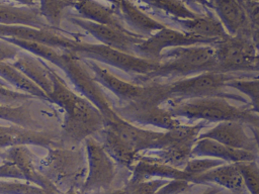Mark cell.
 <instances>
[{"label":"cell","instance_id":"f907efd6","mask_svg":"<svg viewBox=\"0 0 259 194\" xmlns=\"http://www.w3.org/2000/svg\"><path fill=\"white\" fill-rule=\"evenodd\" d=\"M107 1H109V2H110L111 4H113V5H116L119 0H107Z\"/></svg>","mask_w":259,"mask_h":194},{"label":"cell","instance_id":"30bf717a","mask_svg":"<svg viewBox=\"0 0 259 194\" xmlns=\"http://www.w3.org/2000/svg\"><path fill=\"white\" fill-rule=\"evenodd\" d=\"M87 157V176L80 189L83 194L112 188L117 176V164L105 152L101 142L90 136L83 142Z\"/></svg>","mask_w":259,"mask_h":194},{"label":"cell","instance_id":"e0dca14e","mask_svg":"<svg viewBox=\"0 0 259 194\" xmlns=\"http://www.w3.org/2000/svg\"><path fill=\"white\" fill-rule=\"evenodd\" d=\"M198 137H207L226 146L258 153L254 136L248 134L245 124L240 121H222L210 129L201 132Z\"/></svg>","mask_w":259,"mask_h":194},{"label":"cell","instance_id":"d6986e66","mask_svg":"<svg viewBox=\"0 0 259 194\" xmlns=\"http://www.w3.org/2000/svg\"><path fill=\"white\" fill-rule=\"evenodd\" d=\"M210 6L217 11L220 21L230 35L251 38L250 22L239 0H211Z\"/></svg>","mask_w":259,"mask_h":194},{"label":"cell","instance_id":"8d00e7d4","mask_svg":"<svg viewBox=\"0 0 259 194\" xmlns=\"http://www.w3.org/2000/svg\"><path fill=\"white\" fill-rule=\"evenodd\" d=\"M169 182L168 179H150L139 182L127 181L123 186L124 194H156L157 191Z\"/></svg>","mask_w":259,"mask_h":194},{"label":"cell","instance_id":"74e56055","mask_svg":"<svg viewBox=\"0 0 259 194\" xmlns=\"http://www.w3.org/2000/svg\"><path fill=\"white\" fill-rule=\"evenodd\" d=\"M226 164L225 161L209 157H192L183 170L190 176H197Z\"/></svg>","mask_w":259,"mask_h":194},{"label":"cell","instance_id":"4316f807","mask_svg":"<svg viewBox=\"0 0 259 194\" xmlns=\"http://www.w3.org/2000/svg\"><path fill=\"white\" fill-rule=\"evenodd\" d=\"M192 183H215L236 194L244 193L246 189L242 175L235 163H226L206 173L192 176Z\"/></svg>","mask_w":259,"mask_h":194},{"label":"cell","instance_id":"7a4b0ae2","mask_svg":"<svg viewBox=\"0 0 259 194\" xmlns=\"http://www.w3.org/2000/svg\"><path fill=\"white\" fill-rule=\"evenodd\" d=\"M209 71H218L213 44L181 46L163 52L159 67L152 74L133 78V81L146 85L160 79H181Z\"/></svg>","mask_w":259,"mask_h":194},{"label":"cell","instance_id":"ee69618b","mask_svg":"<svg viewBox=\"0 0 259 194\" xmlns=\"http://www.w3.org/2000/svg\"><path fill=\"white\" fill-rule=\"evenodd\" d=\"M11 1H15L25 6H37L38 4V0H11Z\"/></svg>","mask_w":259,"mask_h":194},{"label":"cell","instance_id":"7bdbcfd3","mask_svg":"<svg viewBox=\"0 0 259 194\" xmlns=\"http://www.w3.org/2000/svg\"><path fill=\"white\" fill-rule=\"evenodd\" d=\"M88 194H124L123 192V186L119 188H110V189H105V190H97L90 192Z\"/></svg>","mask_w":259,"mask_h":194},{"label":"cell","instance_id":"60d3db41","mask_svg":"<svg viewBox=\"0 0 259 194\" xmlns=\"http://www.w3.org/2000/svg\"><path fill=\"white\" fill-rule=\"evenodd\" d=\"M0 178L25 181V178L17 165L10 161H4L3 164L0 165Z\"/></svg>","mask_w":259,"mask_h":194},{"label":"cell","instance_id":"b9f144b4","mask_svg":"<svg viewBox=\"0 0 259 194\" xmlns=\"http://www.w3.org/2000/svg\"><path fill=\"white\" fill-rule=\"evenodd\" d=\"M21 52V48L6 38H0V62L14 60Z\"/></svg>","mask_w":259,"mask_h":194},{"label":"cell","instance_id":"8fae6325","mask_svg":"<svg viewBox=\"0 0 259 194\" xmlns=\"http://www.w3.org/2000/svg\"><path fill=\"white\" fill-rule=\"evenodd\" d=\"M218 40L191 35L165 26L138 43L135 47V54L144 59L160 61L161 55L167 50L199 44H214Z\"/></svg>","mask_w":259,"mask_h":194},{"label":"cell","instance_id":"d6a6232c","mask_svg":"<svg viewBox=\"0 0 259 194\" xmlns=\"http://www.w3.org/2000/svg\"><path fill=\"white\" fill-rule=\"evenodd\" d=\"M227 87L234 88L247 96L250 100L251 109L259 114V78L244 79L238 77L229 81Z\"/></svg>","mask_w":259,"mask_h":194},{"label":"cell","instance_id":"681fc988","mask_svg":"<svg viewBox=\"0 0 259 194\" xmlns=\"http://www.w3.org/2000/svg\"><path fill=\"white\" fill-rule=\"evenodd\" d=\"M0 85H4V86H7V87H12V86H10L5 80H3L1 77H0ZM13 88V87H12Z\"/></svg>","mask_w":259,"mask_h":194},{"label":"cell","instance_id":"7402d4cb","mask_svg":"<svg viewBox=\"0 0 259 194\" xmlns=\"http://www.w3.org/2000/svg\"><path fill=\"white\" fill-rule=\"evenodd\" d=\"M98 134L101 135V140L99 141L105 152L117 164V166L132 171L141 154L109 126H104Z\"/></svg>","mask_w":259,"mask_h":194},{"label":"cell","instance_id":"9a60e30c","mask_svg":"<svg viewBox=\"0 0 259 194\" xmlns=\"http://www.w3.org/2000/svg\"><path fill=\"white\" fill-rule=\"evenodd\" d=\"M0 159L3 161H10L17 165L22 172L25 181L38 185L50 194H62L55 184L38 170L37 164L39 158L35 156L27 146H14L0 149Z\"/></svg>","mask_w":259,"mask_h":194},{"label":"cell","instance_id":"484cf974","mask_svg":"<svg viewBox=\"0 0 259 194\" xmlns=\"http://www.w3.org/2000/svg\"><path fill=\"white\" fill-rule=\"evenodd\" d=\"M0 24L52 28L42 17L38 6H14L7 2L0 3Z\"/></svg>","mask_w":259,"mask_h":194},{"label":"cell","instance_id":"5b68a950","mask_svg":"<svg viewBox=\"0 0 259 194\" xmlns=\"http://www.w3.org/2000/svg\"><path fill=\"white\" fill-rule=\"evenodd\" d=\"M59 68L66 74L75 89L100 110L105 122H115L120 119L114 110L115 104L105 93L83 58L71 50L62 51Z\"/></svg>","mask_w":259,"mask_h":194},{"label":"cell","instance_id":"ab89813d","mask_svg":"<svg viewBox=\"0 0 259 194\" xmlns=\"http://www.w3.org/2000/svg\"><path fill=\"white\" fill-rule=\"evenodd\" d=\"M192 183L183 179H172L161 187L156 194H182L191 188Z\"/></svg>","mask_w":259,"mask_h":194},{"label":"cell","instance_id":"c3c4849f","mask_svg":"<svg viewBox=\"0 0 259 194\" xmlns=\"http://www.w3.org/2000/svg\"><path fill=\"white\" fill-rule=\"evenodd\" d=\"M254 72H258V74H259V55H257V57H256V60H255Z\"/></svg>","mask_w":259,"mask_h":194},{"label":"cell","instance_id":"bcb514c9","mask_svg":"<svg viewBox=\"0 0 259 194\" xmlns=\"http://www.w3.org/2000/svg\"><path fill=\"white\" fill-rule=\"evenodd\" d=\"M220 192V188H217V187H210V188H207L204 192H202L201 194H218Z\"/></svg>","mask_w":259,"mask_h":194},{"label":"cell","instance_id":"9c48e42d","mask_svg":"<svg viewBox=\"0 0 259 194\" xmlns=\"http://www.w3.org/2000/svg\"><path fill=\"white\" fill-rule=\"evenodd\" d=\"M213 46L215 48L218 71L230 74L254 72L257 53L251 38L228 34L220 38Z\"/></svg>","mask_w":259,"mask_h":194},{"label":"cell","instance_id":"4fadbf2b","mask_svg":"<svg viewBox=\"0 0 259 194\" xmlns=\"http://www.w3.org/2000/svg\"><path fill=\"white\" fill-rule=\"evenodd\" d=\"M68 20H70L73 24L81 27L83 30L87 31L93 37L98 39L101 44L133 55H136V45L147 38L133 31H122L112 26L99 24L79 16L70 17Z\"/></svg>","mask_w":259,"mask_h":194},{"label":"cell","instance_id":"ffe728a7","mask_svg":"<svg viewBox=\"0 0 259 194\" xmlns=\"http://www.w3.org/2000/svg\"><path fill=\"white\" fill-rule=\"evenodd\" d=\"M38 100L37 98H33L18 106L0 104V119L34 130L61 127L44 120L42 113H38L40 111L35 108Z\"/></svg>","mask_w":259,"mask_h":194},{"label":"cell","instance_id":"5bb4252c","mask_svg":"<svg viewBox=\"0 0 259 194\" xmlns=\"http://www.w3.org/2000/svg\"><path fill=\"white\" fill-rule=\"evenodd\" d=\"M14 146H38L47 150L61 147V127L34 130L16 124L0 125V149Z\"/></svg>","mask_w":259,"mask_h":194},{"label":"cell","instance_id":"83f0119b","mask_svg":"<svg viewBox=\"0 0 259 194\" xmlns=\"http://www.w3.org/2000/svg\"><path fill=\"white\" fill-rule=\"evenodd\" d=\"M175 20L184 32L191 35L208 39H220L228 35L220 19L212 15H197L190 18L175 17Z\"/></svg>","mask_w":259,"mask_h":194},{"label":"cell","instance_id":"8992f818","mask_svg":"<svg viewBox=\"0 0 259 194\" xmlns=\"http://www.w3.org/2000/svg\"><path fill=\"white\" fill-rule=\"evenodd\" d=\"M84 61L96 80L103 88L110 91L120 103L162 105L168 100L165 86L162 82H154L146 85L138 84L134 81H126L119 78L98 62L88 59H84Z\"/></svg>","mask_w":259,"mask_h":194},{"label":"cell","instance_id":"603a6c76","mask_svg":"<svg viewBox=\"0 0 259 194\" xmlns=\"http://www.w3.org/2000/svg\"><path fill=\"white\" fill-rule=\"evenodd\" d=\"M74 8L84 19L112 26L122 31H131L123 22L115 5L106 6L97 0H76Z\"/></svg>","mask_w":259,"mask_h":194},{"label":"cell","instance_id":"1f68e13d","mask_svg":"<svg viewBox=\"0 0 259 194\" xmlns=\"http://www.w3.org/2000/svg\"><path fill=\"white\" fill-rule=\"evenodd\" d=\"M9 40L10 42L14 43L18 47H20L23 51H26L45 61L50 62L52 65H55L59 68L62 60V51L54 48L52 46H49L47 44L35 42V41H29V40H23V39H17V38H10V37H3Z\"/></svg>","mask_w":259,"mask_h":194},{"label":"cell","instance_id":"d4e9b609","mask_svg":"<svg viewBox=\"0 0 259 194\" xmlns=\"http://www.w3.org/2000/svg\"><path fill=\"white\" fill-rule=\"evenodd\" d=\"M115 6L126 27L137 34L149 37L165 27L164 24L149 16L131 0H119Z\"/></svg>","mask_w":259,"mask_h":194},{"label":"cell","instance_id":"52a82bcc","mask_svg":"<svg viewBox=\"0 0 259 194\" xmlns=\"http://www.w3.org/2000/svg\"><path fill=\"white\" fill-rule=\"evenodd\" d=\"M238 77L240 76H236L235 74L209 71L173 80L172 82L164 83V86L168 100H185L199 97L220 96L246 103V100L243 97L224 92L227 83Z\"/></svg>","mask_w":259,"mask_h":194},{"label":"cell","instance_id":"ba28073f","mask_svg":"<svg viewBox=\"0 0 259 194\" xmlns=\"http://www.w3.org/2000/svg\"><path fill=\"white\" fill-rule=\"evenodd\" d=\"M83 59L92 60L100 64L114 67L131 76L145 77L152 74L160 64V61H152L128 54L101 43H89L79 40L71 50Z\"/></svg>","mask_w":259,"mask_h":194},{"label":"cell","instance_id":"44dd1931","mask_svg":"<svg viewBox=\"0 0 259 194\" xmlns=\"http://www.w3.org/2000/svg\"><path fill=\"white\" fill-rule=\"evenodd\" d=\"M192 157H209L226 163H240L259 160V154L226 146L214 139L198 137L192 149Z\"/></svg>","mask_w":259,"mask_h":194},{"label":"cell","instance_id":"2e32d148","mask_svg":"<svg viewBox=\"0 0 259 194\" xmlns=\"http://www.w3.org/2000/svg\"><path fill=\"white\" fill-rule=\"evenodd\" d=\"M3 37L40 42L60 51L72 50L79 41L78 38L70 37L53 28L42 29L24 25L0 24V38Z\"/></svg>","mask_w":259,"mask_h":194},{"label":"cell","instance_id":"d590c367","mask_svg":"<svg viewBox=\"0 0 259 194\" xmlns=\"http://www.w3.org/2000/svg\"><path fill=\"white\" fill-rule=\"evenodd\" d=\"M0 194H50V193L46 191L44 188L39 187L38 185H35L27 181L0 180Z\"/></svg>","mask_w":259,"mask_h":194},{"label":"cell","instance_id":"6da1fadb","mask_svg":"<svg viewBox=\"0 0 259 194\" xmlns=\"http://www.w3.org/2000/svg\"><path fill=\"white\" fill-rule=\"evenodd\" d=\"M53 90L49 101L63 111L61 121V147L74 148L83 144L86 138L98 134L105 124L100 110L87 98L77 94L51 67Z\"/></svg>","mask_w":259,"mask_h":194},{"label":"cell","instance_id":"e575fe53","mask_svg":"<svg viewBox=\"0 0 259 194\" xmlns=\"http://www.w3.org/2000/svg\"><path fill=\"white\" fill-rule=\"evenodd\" d=\"M246 189L250 194H259V165L257 161L236 163Z\"/></svg>","mask_w":259,"mask_h":194},{"label":"cell","instance_id":"f6af8a7d","mask_svg":"<svg viewBox=\"0 0 259 194\" xmlns=\"http://www.w3.org/2000/svg\"><path fill=\"white\" fill-rule=\"evenodd\" d=\"M251 131L253 133V136L255 137V140L257 142V147H258V154H259V128L253 127L251 126Z\"/></svg>","mask_w":259,"mask_h":194},{"label":"cell","instance_id":"3957f363","mask_svg":"<svg viewBox=\"0 0 259 194\" xmlns=\"http://www.w3.org/2000/svg\"><path fill=\"white\" fill-rule=\"evenodd\" d=\"M165 107L176 117L200 120L203 122L240 121L259 128V114L251 108L231 104L220 96L199 97L185 100H168Z\"/></svg>","mask_w":259,"mask_h":194},{"label":"cell","instance_id":"277c9868","mask_svg":"<svg viewBox=\"0 0 259 194\" xmlns=\"http://www.w3.org/2000/svg\"><path fill=\"white\" fill-rule=\"evenodd\" d=\"M38 170L62 192L81 189L87 176V157L84 143L74 148L54 147L39 158Z\"/></svg>","mask_w":259,"mask_h":194},{"label":"cell","instance_id":"836d02e7","mask_svg":"<svg viewBox=\"0 0 259 194\" xmlns=\"http://www.w3.org/2000/svg\"><path fill=\"white\" fill-rule=\"evenodd\" d=\"M150 7L163 10L176 18H190L197 16L190 11L180 0H136Z\"/></svg>","mask_w":259,"mask_h":194},{"label":"cell","instance_id":"f546056e","mask_svg":"<svg viewBox=\"0 0 259 194\" xmlns=\"http://www.w3.org/2000/svg\"><path fill=\"white\" fill-rule=\"evenodd\" d=\"M194 143L195 142L193 141L177 142L160 150L148 151L145 154H148L172 167L183 169L187 162L192 158V149Z\"/></svg>","mask_w":259,"mask_h":194},{"label":"cell","instance_id":"7dc6e473","mask_svg":"<svg viewBox=\"0 0 259 194\" xmlns=\"http://www.w3.org/2000/svg\"><path fill=\"white\" fill-rule=\"evenodd\" d=\"M62 194H83V193L79 189H70V190H68V191H66Z\"/></svg>","mask_w":259,"mask_h":194},{"label":"cell","instance_id":"f1b7e54d","mask_svg":"<svg viewBox=\"0 0 259 194\" xmlns=\"http://www.w3.org/2000/svg\"><path fill=\"white\" fill-rule=\"evenodd\" d=\"M0 77L5 80L10 86L14 89L27 93L36 97L37 99L49 101L48 95L34 83L32 82L25 74L20 70L14 67L9 61L0 62ZM51 103V102H50Z\"/></svg>","mask_w":259,"mask_h":194},{"label":"cell","instance_id":"7c38bea8","mask_svg":"<svg viewBox=\"0 0 259 194\" xmlns=\"http://www.w3.org/2000/svg\"><path fill=\"white\" fill-rule=\"evenodd\" d=\"M116 114L136 125H152L171 130L182 123L169 109L162 105L147 103H119L114 106Z\"/></svg>","mask_w":259,"mask_h":194},{"label":"cell","instance_id":"4dcf8cb0","mask_svg":"<svg viewBox=\"0 0 259 194\" xmlns=\"http://www.w3.org/2000/svg\"><path fill=\"white\" fill-rule=\"evenodd\" d=\"M76 0H38V9L48 24L59 30L64 12L68 7H74Z\"/></svg>","mask_w":259,"mask_h":194},{"label":"cell","instance_id":"ac0fdd59","mask_svg":"<svg viewBox=\"0 0 259 194\" xmlns=\"http://www.w3.org/2000/svg\"><path fill=\"white\" fill-rule=\"evenodd\" d=\"M155 178L168 180L183 179L192 183V176L188 175L183 169L172 167L148 154L140 155L138 162L132 170V176L128 181L139 182Z\"/></svg>","mask_w":259,"mask_h":194},{"label":"cell","instance_id":"f35d334b","mask_svg":"<svg viewBox=\"0 0 259 194\" xmlns=\"http://www.w3.org/2000/svg\"><path fill=\"white\" fill-rule=\"evenodd\" d=\"M36 98L27 93L13 89L12 87H7L0 85V104L9 106H18L24 102Z\"/></svg>","mask_w":259,"mask_h":194},{"label":"cell","instance_id":"cb8c5ba5","mask_svg":"<svg viewBox=\"0 0 259 194\" xmlns=\"http://www.w3.org/2000/svg\"><path fill=\"white\" fill-rule=\"evenodd\" d=\"M11 64L25 74L34 82L47 95L53 90V79L51 75V66L45 61L28 52H20Z\"/></svg>","mask_w":259,"mask_h":194},{"label":"cell","instance_id":"816d5d0a","mask_svg":"<svg viewBox=\"0 0 259 194\" xmlns=\"http://www.w3.org/2000/svg\"><path fill=\"white\" fill-rule=\"evenodd\" d=\"M4 2H7V1H5V0H0V3H4Z\"/></svg>","mask_w":259,"mask_h":194},{"label":"cell","instance_id":"f5cc1de1","mask_svg":"<svg viewBox=\"0 0 259 194\" xmlns=\"http://www.w3.org/2000/svg\"><path fill=\"white\" fill-rule=\"evenodd\" d=\"M210 1H211V0H210Z\"/></svg>","mask_w":259,"mask_h":194}]
</instances>
